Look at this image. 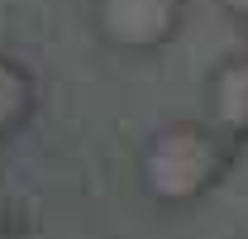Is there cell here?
Wrapping results in <instances>:
<instances>
[{
    "label": "cell",
    "mask_w": 248,
    "mask_h": 239,
    "mask_svg": "<svg viewBox=\"0 0 248 239\" xmlns=\"http://www.w3.org/2000/svg\"><path fill=\"white\" fill-rule=\"evenodd\" d=\"M229 172V144L205 124H162L139 153V177L162 206H186L205 196Z\"/></svg>",
    "instance_id": "1"
},
{
    "label": "cell",
    "mask_w": 248,
    "mask_h": 239,
    "mask_svg": "<svg viewBox=\"0 0 248 239\" xmlns=\"http://www.w3.org/2000/svg\"><path fill=\"white\" fill-rule=\"evenodd\" d=\"M182 10V0H95V29L115 48L148 53L177 38Z\"/></svg>",
    "instance_id": "2"
},
{
    "label": "cell",
    "mask_w": 248,
    "mask_h": 239,
    "mask_svg": "<svg viewBox=\"0 0 248 239\" xmlns=\"http://www.w3.org/2000/svg\"><path fill=\"white\" fill-rule=\"evenodd\" d=\"M210 115L229 134L248 139V53L215 67V77H210Z\"/></svg>",
    "instance_id": "3"
},
{
    "label": "cell",
    "mask_w": 248,
    "mask_h": 239,
    "mask_svg": "<svg viewBox=\"0 0 248 239\" xmlns=\"http://www.w3.org/2000/svg\"><path fill=\"white\" fill-rule=\"evenodd\" d=\"M33 110V77L19 67V62L0 58V139L15 134Z\"/></svg>",
    "instance_id": "4"
},
{
    "label": "cell",
    "mask_w": 248,
    "mask_h": 239,
    "mask_svg": "<svg viewBox=\"0 0 248 239\" xmlns=\"http://www.w3.org/2000/svg\"><path fill=\"white\" fill-rule=\"evenodd\" d=\"M219 5H224L234 19H248V0H219Z\"/></svg>",
    "instance_id": "5"
}]
</instances>
